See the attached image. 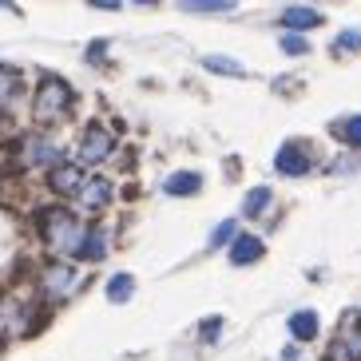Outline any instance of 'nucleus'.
<instances>
[{
    "instance_id": "obj_28",
    "label": "nucleus",
    "mask_w": 361,
    "mask_h": 361,
    "mask_svg": "<svg viewBox=\"0 0 361 361\" xmlns=\"http://www.w3.org/2000/svg\"><path fill=\"white\" fill-rule=\"evenodd\" d=\"M135 4H159V0H135Z\"/></svg>"
},
{
    "instance_id": "obj_4",
    "label": "nucleus",
    "mask_w": 361,
    "mask_h": 361,
    "mask_svg": "<svg viewBox=\"0 0 361 361\" xmlns=\"http://www.w3.org/2000/svg\"><path fill=\"white\" fill-rule=\"evenodd\" d=\"M75 151H80V163H84V167H87V163H104L107 155L116 151V135H111L104 123H87Z\"/></svg>"
},
{
    "instance_id": "obj_8",
    "label": "nucleus",
    "mask_w": 361,
    "mask_h": 361,
    "mask_svg": "<svg viewBox=\"0 0 361 361\" xmlns=\"http://www.w3.org/2000/svg\"><path fill=\"white\" fill-rule=\"evenodd\" d=\"M48 187H52L56 195L75 199V191L84 187V167H75V163H56V167L48 171Z\"/></svg>"
},
{
    "instance_id": "obj_1",
    "label": "nucleus",
    "mask_w": 361,
    "mask_h": 361,
    "mask_svg": "<svg viewBox=\"0 0 361 361\" xmlns=\"http://www.w3.org/2000/svg\"><path fill=\"white\" fill-rule=\"evenodd\" d=\"M36 231H40L44 246L60 258H80L84 238H87V226L68 207H48V211H40L36 214Z\"/></svg>"
},
{
    "instance_id": "obj_10",
    "label": "nucleus",
    "mask_w": 361,
    "mask_h": 361,
    "mask_svg": "<svg viewBox=\"0 0 361 361\" xmlns=\"http://www.w3.org/2000/svg\"><path fill=\"white\" fill-rule=\"evenodd\" d=\"M266 255V243L258 238V234H234V243H231V266H255L258 258Z\"/></svg>"
},
{
    "instance_id": "obj_17",
    "label": "nucleus",
    "mask_w": 361,
    "mask_h": 361,
    "mask_svg": "<svg viewBox=\"0 0 361 361\" xmlns=\"http://www.w3.org/2000/svg\"><path fill=\"white\" fill-rule=\"evenodd\" d=\"M270 199H274V191L270 187H255V191H246V199H243V214L246 219H258V214L270 207Z\"/></svg>"
},
{
    "instance_id": "obj_11",
    "label": "nucleus",
    "mask_w": 361,
    "mask_h": 361,
    "mask_svg": "<svg viewBox=\"0 0 361 361\" xmlns=\"http://www.w3.org/2000/svg\"><path fill=\"white\" fill-rule=\"evenodd\" d=\"M163 191L171 199H187V195H199L202 191V175L199 171H171L167 183H163Z\"/></svg>"
},
{
    "instance_id": "obj_5",
    "label": "nucleus",
    "mask_w": 361,
    "mask_h": 361,
    "mask_svg": "<svg viewBox=\"0 0 361 361\" xmlns=\"http://www.w3.org/2000/svg\"><path fill=\"white\" fill-rule=\"evenodd\" d=\"M314 167V159H310V147L306 143H282L274 155V171H282V175H306V171Z\"/></svg>"
},
{
    "instance_id": "obj_22",
    "label": "nucleus",
    "mask_w": 361,
    "mask_h": 361,
    "mask_svg": "<svg viewBox=\"0 0 361 361\" xmlns=\"http://www.w3.org/2000/svg\"><path fill=\"white\" fill-rule=\"evenodd\" d=\"M282 52H286V56H306L310 52L306 36H302V32H286V36H282Z\"/></svg>"
},
{
    "instance_id": "obj_15",
    "label": "nucleus",
    "mask_w": 361,
    "mask_h": 361,
    "mask_svg": "<svg viewBox=\"0 0 361 361\" xmlns=\"http://www.w3.org/2000/svg\"><path fill=\"white\" fill-rule=\"evenodd\" d=\"M107 255V231L99 226H87V238H84V250H80V262H99Z\"/></svg>"
},
{
    "instance_id": "obj_12",
    "label": "nucleus",
    "mask_w": 361,
    "mask_h": 361,
    "mask_svg": "<svg viewBox=\"0 0 361 361\" xmlns=\"http://www.w3.org/2000/svg\"><path fill=\"white\" fill-rule=\"evenodd\" d=\"M282 24H286L290 32H310V28H318V24H326V16H322L318 8L294 4V8H286V12H282Z\"/></svg>"
},
{
    "instance_id": "obj_16",
    "label": "nucleus",
    "mask_w": 361,
    "mask_h": 361,
    "mask_svg": "<svg viewBox=\"0 0 361 361\" xmlns=\"http://www.w3.org/2000/svg\"><path fill=\"white\" fill-rule=\"evenodd\" d=\"M20 87H24V80L16 68H0V111L12 107V99L20 96Z\"/></svg>"
},
{
    "instance_id": "obj_21",
    "label": "nucleus",
    "mask_w": 361,
    "mask_h": 361,
    "mask_svg": "<svg viewBox=\"0 0 361 361\" xmlns=\"http://www.w3.org/2000/svg\"><path fill=\"white\" fill-rule=\"evenodd\" d=\"M350 52H361L357 28H345V32H338V40H334V56H350Z\"/></svg>"
},
{
    "instance_id": "obj_27",
    "label": "nucleus",
    "mask_w": 361,
    "mask_h": 361,
    "mask_svg": "<svg viewBox=\"0 0 361 361\" xmlns=\"http://www.w3.org/2000/svg\"><path fill=\"white\" fill-rule=\"evenodd\" d=\"M0 8H12V12H16V0H0Z\"/></svg>"
},
{
    "instance_id": "obj_26",
    "label": "nucleus",
    "mask_w": 361,
    "mask_h": 361,
    "mask_svg": "<svg viewBox=\"0 0 361 361\" xmlns=\"http://www.w3.org/2000/svg\"><path fill=\"white\" fill-rule=\"evenodd\" d=\"M87 4H96V8H107V12H116L123 0H87Z\"/></svg>"
},
{
    "instance_id": "obj_20",
    "label": "nucleus",
    "mask_w": 361,
    "mask_h": 361,
    "mask_svg": "<svg viewBox=\"0 0 361 361\" xmlns=\"http://www.w3.org/2000/svg\"><path fill=\"white\" fill-rule=\"evenodd\" d=\"M202 68L207 72H219V75H243L246 72L238 60H226V56H202Z\"/></svg>"
},
{
    "instance_id": "obj_9",
    "label": "nucleus",
    "mask_w": 361,
    "mask_h": 361,
    "mask_svg": "<svg viewBox=\"0 0 361 361\" xmlns=\"http://www.w3.org/2000/svg\"><path fill=\"white\" fill-rule=\"evenodd\" d=\"M40 286H44V294H48V298H68V294H72V286H75V266H64V262L48 266L44 278H40Z\"/></svg>"
},
{
    "instance_id": "obj_6",
    "label": "nucleus",
    "mask_w": 361,
    "mask_h": 361,
    "mask_svg": "<svg viewBox=\"0 0 361 361\" xmlns=\"http://www.w3.org/2000/svg\"><path fill=\"white\" fill-rule=\"evenodd\" d=\"M111 183L107 179H84V187L75 191V202H80V211H87V214H99V211H107V202H111Z\"/></svg>"
},
{
    "instance_id": "obj_19",
    "label": "nucleus",
    "mask_w": 361,
    "mask_h": 361,
    "mask_svg": "<svg viewBox=\"0 0 361 361\" xmlns=\"http://www.w3.org/2000/svg\"><path fill=\"white\" fill-rule=\"evenodd\" d=\"M183 12H231L238 8V0H179Z\"/></svg>"
},
{
    "instance_id": "obj_3",
    "label": "nucleus",
    "mask_w": 361,
    "mask_h": 361,
    "mask_svg": "<svg viewBox=\"0 0 361 361\" xmlns=\"http://www.w3.org/2000/svg\"><path fill=\"white\" fill-rule=\"evenodd\" d=\"M56 163H64V151H60L56 139H48V135H24V143H20V167L52 171Z\"/></svg>"
},
{
    "instance_id": "obj_23",
    "label": "nucleus",
    "mask_w": 361,
    "mask_h": 361,
    "mask_svg": "<svg viewBox=\"0 0 361 361\" xmlns=\"http://www.w3.org/2000/svg\"><path fill=\"white\" fill-rule=\"evenodd\" d=\"M234 234H238V223H234V219H226V223H219V226H214L211 246H226V243H234Z\"/></svg>"
},
{
    "instance_id": "obj_13",
    "label": "nucleus",
    "mask_w": 361,
    "mask_h": 361,
    "mask_svg": "<svg viewBox=\"0 0 361 361\" xmlns=\"http://www.w3.org/2000/svg\"><path fill=\"white\" fill-rule=\"evenodd\" d=\"M290 334H294V341H314L318 338V314H314V310L290 314Z\"/></svg>"
},
{
    "instance_id": "obj_7",
    "label": "nucleus",
    "mask_w": 361,
    "mask_h": 361,
    "mask_svg": "<svg viewBox=\"0 0 361 361\" xmlns=\"http://www.w3.org/2000/svg\"><path fill=\"white\" fill-rule=\"evenodd\" d=\"M32 318H28V310H24L20 298H0V338H8V334H28Z\"/></svg>"
},
{
    "instance_id": "obj_2",
    "label": "nucleus",
    "mask_w": 361,
    "mask_h": 361,
    "mask_svg": "<svg viewBox=\"0 0 361 361\" xmlns=\"http://www.w3.org/2000/svg\"><path fill=\"white\" fill-rule=\"evenodd\" d=\"M75 107V92L60 80V75H44L40 87H36L32 99V119L40 128H52V123H64Z\"/></svg>"
},
{
    "instance_id": "obj_24",
    "label": "nucleus",
    "mask_w": 361,
    "mask_h": 361,
    "mask_svg": "<svg viewBox=\"0 0 361 361\" xmlns=\"http://www.w3.org/2000/svg\"><path fill=\"white\" fill-rule=\"evenodd\" d=\"M219 329H223V318H207L199 326V338L202 341H214V338H219Z\"/></svg>"
},
{
    "instance_id": "obj_18",
    "label": "nucleus",
    "mask_w": 361,
    "mask_h": 361,
    "mask_svg": "<svg viewBox=\"0 0 361 361\" xmlns=\"http://www.w3.org/2000/svg\"><path fill=\"white\" fill-rule=\"evenodd\" d=\"M131 290H135V278H131V274H111V278H107V298H111L116 306H119V302H128Z\"/></svg>"
},
{
    "instance_id": "obj_14",
    "label": "nucleus",
    "mask_w": 361,
    "mask_h": 361,
    "mask_svg": "<svg viewBox=\"0 0 361 361\" xmlns=\"http://www.w3.org/2000/svg\"><path fill=\"white\" fill-rule=\"evenodd\" d=\"M329 135L341 139L345 147H361V116H345L338 123H329Z\"/></svg>"
},
{
    "instance_id": "obj_25",
    "label": "nucleus",
    "mask_w": 361,
    "mask_h": 361,
    "mask_svg": "<svg viewBox=\"0 0 361 361\" xmlns=\"http://www.w3.org/2000/svg\"><path fill=\"white\" fill-rule=\"evenodd\" d=\"M104 52H107V40H96L92 48H87V60H92V64H99V60H104Z\"/></svg>"
}]
</instances>
